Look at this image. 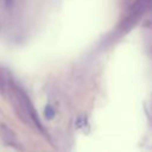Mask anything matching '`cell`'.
Masks as SVG:
<instances>
[{
  "label": "cell",
  "instance_id": "6da1fadb",
  "mask_svg": "<svg viewBox=\"0 0 152 152\" xmlns=\"http://www.w3.org/2000/svg\"><path fill=\"white\" fill-rule=\"evenodd\" d=\"M7 87H8V82H7V76L4 69L0 68V94L2 96L6 95L7 93Z\"/></svg>",
  "mask_w": 152,
  "mask_h": 152
},
{
  "label": "cell",
  "instance_id": "7a4b0ae2",
  "mask_svg": "<svg viewBox=\"0 0 152 152\" xmlns=\"http://www.w3.org/2000/svg\"><path fill=\"white\" fill-rule=\"evenodd\" d=\"M44 114H45V118H46V119H52L53 115H55V110H53V108H52L50 104H48V106L45 107Z\"/></svg>",
  "mask_w": 152,
  "mask_h": 152
}]
</instances>
